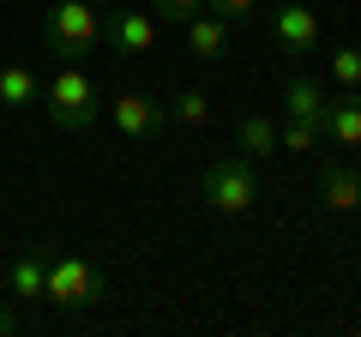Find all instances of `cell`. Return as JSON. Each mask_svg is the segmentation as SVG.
<instances>
[{
	"label": "cell",
	"instance_id": "6da1fadb",
	"mask_svg": "<svg viewBox=\"0 0 361 337\" xmlns=\"http://www.w3.org/2000/svg\"><path fill=\"white\" fill-rule=\"evenodd\" d=\"M42 109H49V121L61 133H90L97 115H103V91H97V78H90L78 61H66L61 73L42 85Z\"/></svg>",
	"mask_w": 361,
	"mask_h": 337
},
{
	"label": "cell",
	"instance_id": "7a4b0ae2",
	"mask_svg": "<svg viewBox=\"0 0 361 337\" xmlns=\"http://www.w3.org/2000/svg\"><path fill=\"white\" fill-rule=\"evenodd\" d=\"M42 301H54L61 313H85L103 301V271L85 253H49V277H42Z\"/></svg>",
	"mask_w": 361,
	"mask_h": 337
},
{
	"label": "cell",
	"instance_id": "3957f363",
	"mask_svg": "<svg viewBox=\"0 0 361 337\" xmlns=\"http://www.w3.org/2000/svg\"><path fill=\"white\" fill-rule=\"evenodd\" d=\"M42 42L66 61L78 54H97L103 42V18H97V0H54L49 13H42Z\"/></svg>",
	"mask_w": 361,
	"mask_h": 337
},
{
	"label": "cell",
	"instance_id": "277c9868",
	"mask_svg": "<svg viewBox=\"0 0 361 337\" xmlns=\"http://www.w3.org/2000/svg\"><path fill=\"white\" fill-rule=\"evenodd\" d=\"M199 199H205L211 211H223V217H247V211L259 205V175L247 157H217V163H205V175H199Z\"/></svg>",
	"mask_w": 361,
	"mask_h": 337
},
{
	"label": "cell",
	"instance_id": "5b68a950",
	"mask_svg": "<svg viewBox=\"0 0 361 337\" xmlns=\"http://www.w3.org/2000/svg\"><path fill=\"white\" fill-rule=\"evenodd\" d=\"M109 121H115L121 139H157L163 121H169V109L157 103V97H145V91H121L115 103H109Z\"/></svg>",
	"mask_w": 361,
	"mask_h": 337
},
{
	"label": "cell",
	"instance_id": "8992f818",
	"mask_svg": "<svg viewBox=\"0 0 361 337\" xmlns=\"http://www.w3.org/2000/svg\"><path fill=\"white\" fill-rule=\"evenodd\" d=\"M271 37H277V49H289V54H313L319 49V13L301 6V0H283V6L271 13Z\"/></svg>",
	"mask_w": 361,
	"mask_h": 337
},
{
	"label": "cell",
	"instance_id": "52a82bcc",
	"mask_svg": "<svg viewBox=\"0 0 361 337\" xmlns=\"http://www.w3.org/2000/svg\"><path fill=\"white\" fill-rule=\"evenodd\" d=\"M157 49V18L145 6H115L109 13V54H151Z\"/></svg>",
	"mask_w": 361,
	"mask_h": 337
},
{
	"label": "cell",
	"instance_id": "ba28073f",
	"mask_svg": "<svg viewBox=\"0 0 361 337\" xmlns=\"http://www.w3.org/2000/svg\"><path fill=\"white\" fill-rule=\"evenodd\" d=\"M319 139L343 145V151H361V91L325 97V115H319Z\"/></svg>",
	"mask_w": 361,
	"mask_h": 337
},
{
	"label": "cell",
	"instance_id": "9c48e42d",
	"mask_svg": "<svg viewBox=\"0 0 361 337\" xmlns=\"http://www.w3.org/2000/svg\"><path fill=\"white\" fill-rule=\"evenodd\" d=\"M319 199L331 217H355L361 211V175L349 163H319Z\"/></svg>",
	"mask_w": 361,
	"mask_h": 337
},
{
	"label": "cell",
	"instance_id": "30bf717a",
	"mask_svg": "<svg viewBox=\"0 0 361 337\" xmlns=\"http://www.w3.org/2000/svg\"><path fill=\"white\" fill-rule=\"evenodd\" d=\"M42 277H49V247H25L13 265H6V289L18 301H42Z\"/></svg>",
	"mask_w": 361,
	"mask_h": 337
},
{
	"label": "cell",
	"instance_id": "8fae6325",
	"mask_svg": "<svg viewBox=\"0 0 361 337\" xmlns=\"http://www.w3.org/2000/svg\"><path fill=\"white\" fill-rule=\"evenodd\" d=\"M187 49H193L199 61H223V54H229V18H217V13L187 18Z\"/></svg>",
	"mask_w": 361,
	"mask_h": 337
},
{
	"label": "cell",
	"instance_id": "7c38bea8",
	"mask_svg": "<svg viewBox=\"0 0 361 337\" xmlns=\"http://www.w3.org/2000/svg\"><path fill=\"white\" fill-rule=\"evenodd\" d=\"M283 115H289V121H313V127H319V115H325L319 78H307V73L289 78V85H283Z\"/></svg>",
	"mask_w": 361,
	"mask_h": 337
},
{
	"label": "cell",
	"instance_id": "4fadbf2b",
	"mask_svg": "<svg viewBox=\"0 0 361 337\" xmlns=\"http://www.w3.org/2000/svg\"><path fill=\"white\" fill-rule=\"evenodd\" d=\"M37 97H42V85L30 66H0V103L6 109H30Z\"/></svg>",
	"mask_w": 361,
	"mask_h": 337
},
{
	"label": "cell",
	"instance_id": "5bb4252c",
	"mask_svg": "<svg viewBox=\"0 0 361 337\" xmlns=\"http://www.w3.org/2000/svg\"><path fill=\"white\" fill-rule=\"evenodd\" d=\"M235 139H241V151H253V157H271V151H277V121H271V115H241Z\"/></svg>",
	"mask_w": 361,
	"mask_h": 337
},
{
	"label": "cell",
	"instance_id": "9a60e30c",
	"mask_svg": "<svg viewBox=\"0 0 361 337\" xmlns=\"http://www.w3.org/2000/svg\"><path fill=\"white\" fill-rule=\"evenodd\" d=\"M169 121H180V127H205V121H211V97H205V91H193V85H187V91H175V103H169Z\"/></svg>",
	"mask_w": 361,
	"mask_h": 337
},
{
	"label": "cell",
	"instance_id": "2e32d148",
	"mask_svg": "<svg viewBox=\"0 0 361 337\" xmlns=\"http://www.w3.org/2000/svg\"><path fill=\"white\" fill-rule=\"evenodd\" d=\"M277 151H295V157L319 151V127H313V121H283V127H277Z\"/></svg>",
	"mask_w": 361,
	"mask_h": 337
},
{
	"label": "cell",
	"instance_id": "e0dca14e",
	"mask_svg": "<svg viewBox=\"0 0 361 337\" xmlns=\"http://www.w3.org/2000/svg\"><path fill=\"white\" fill-rule=\"evenodd\" d=\"M331 78L343 85V91H361V42H343V49H331Z\"/></svg>",
	"mask_w": 361,
	"mask_h": 337
},
{
	"label": "cell",
	"instance_id": "ac0fdd59",
	"mask_svg": "<svg viewBox=\"0 0 361 337\" xmlns=\"http://www.w3.org/2000/svg\"><path fill=\"white\" fill-rule=\"evenodd\" d=\"M151 6H157V25H187V18H199V13H205V0H151Z\"/></svg>",
	"mask_w": 361,
	"mask_h": 337
},
{
	"label": "cell",
	"instance_id": "d6986e66",
	"mask_svg": "<svg viewBox=\"0 0 361 337\" xmlns=\"http://www.w3.org/2000/svg\"><path fill=\"white\" fill-rule=\"evenodd\" d=\"M205 13H217V18H229V25H241V18L259 13V0H205Z\"/></svg>",
	"mask_w": 361,
	"mask_h": 337
},
{
	"label": "cell",
	"instance_id": "ffe728a7",
	"mask_svg": "<svg viewBox=\"0 0 361 337\" xmlns=\"http://www.w3.org/2000/svg\"><path fill=\"white\" fill-rule=\"evenodd\" d=\"M13 325H18V319H13V301L0 295V337H13Z\"/></svg>",
	"mask_w": 361,
	"mask_h": 337
},
{
	"label": "cell",
	"instance_id": "44dd1931",
	"mask_svg": "<svg viewBox=\"0 0 361 337\" xmlns=\"http://www.w3.org/2000/svg\"><path fill=\"white\" fill-rule=\"evenodd\" d=\"M355 175H361V168H355Z\"/></svg>",
	"mask_w": 361,
	"mask_h": 337
}]
</instances>
